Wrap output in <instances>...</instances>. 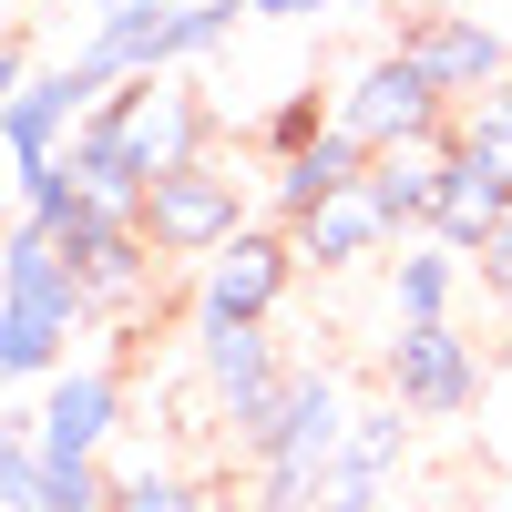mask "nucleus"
Listing matches in <instances>:
<instances>
[{"label":"nucleus","mask_w":512,"mask_h":512,"mask_svg":"<svg viewBox=\"0 0 512 512\" xmlns=\"http://www.w3.org/2000/svg\"><path fill=\"white\" fill-rule=\"evenodd\" d=\"M82 328H93V297H82L62 236L11 216V246H0V369H11V390H41L52 369H72Z\"/></svg>","instance_id":"nucleus-1"},{"label":"nucleus","mask_w":512,"mask_h":512,"mask_svg":"<svg viewBox=\"0 0 512 512\" xmlns=\"http://www.w3.org/2000/svg\"><path fill=\"white\" fill-rule=\"evenodd\" d=\"M328 123H338V134H359L369 154H390V144H451L461 103L390 41V52H369V62H349V72L328 82Z\"/></svg>","instance_id":"nucleus-2"},{"label":"nucleus","mask_w":512,"mask_h":512,"mask_svg":"<svg viewBox=\"0 0 512 512\" xmlns=\"http://www.w3.org/2000/svg\"><path fill=\"white\" fill-rule=\"evenodd\" d=\"M246 226H256V195H246V175L226 154H195L175 175H154V195H144V236H154L164 267H205V256L236 246Z\"/></svg>","instance_id":"nucleus-3"},{"label":"nucleus","mask_w":512,"mask_h":512,"mask_svg":"<svg viewBox=\"0 0 512 512\" xmlns=\"http://www.w3.org/2000/svg\"><path fill=\"white\" fill-rule=\"evenodd\" d=\"M297 277H308V267H297V236H287V226H246L236 246H216V256L195 267L185 318H195V328H267V318L287 308Z\"/></svg>","instance_id":"nucleus-4"},{"label":"nucleus","mask_w":512,"mask_h":512,"mask_svg":"<svg viewBox=\"0 0 512 512\" xmlns=\"http://www.w3.org/2000/svg\"><path fill=\"white\" fill-rule=\"evenodd\" d=\"M103 93H113V82L82 62V52H62V62H41L31 82H11V93H0V154H11V175L62 164V144L103 113Z\"/></svg>","instance_id":"nucleus-5"},{"label":"nucleus","mask_w":512,"mask_h":512,"mask_svg":"<svg viewBox=\"0 0 512 512\" xmlns=\"http://www.w3.org/2000/svg\"><path fill=\"white\" fill-rule=\"evenodd\" d=\"M379 390H390L410 420H461L482 400V349L451 318H420V328L390 318V338H379Z\"/></svg>","instance_id":"nucleus-6"},{"label":"nucleus","mask_w":512,"mask_h":512,"mask_svg":"<svg viewBox=\"0 0 512 512\" xmlns=\"http://www.w3.org/2000/svg\"><path fill=\"white\" fill-rule=\"evenodd\" d=\"M103 123H113L123 144H134V164H144V175H175V164L216 154V103H205L185 72L113 82V93H103Z\"/></svg>","instance_id":"nucleus-7"},{"label":"nucleus","mask_w":512,"mask_h":512,"mask_svg":"<svg viewBox=\"0 0 512 512\" xmlns=\"http://www.w3.org/2000/svg\"><path fill=\"white\" fill-rule=\"evenodd\" d=\"M195 379H205V400H216V420L256 451L267 420H277V400H287V379H297V359L267 328H195Z\"/></svg>","instance_id":"nucleus-8"},{"label":"nucleus","mask_w":512,"mask_h":512,"mask_svg":"<svg viewBox=\"0 0 512 512\" xmlns=\"http://www.w3.org/2000/svg\"><path fill=\"white\" fill-rule=\"evenodd\" d=\"M349 420H359L349 379H338L328 359H297L287 400H277V420H267V441H256L246 461H308V472H328V461L349 451Z\"/></svg>","instance_id":"nucleus-9"},{"label":"nucleus","mask_w":512,"mask_h":512,"mask_svg":"<svg viewBox=\"0 0 512 512\" xmlns=\"http://www.w3.org/2000/svg\"><path fill=\"white\" fill-rule=\"evenodd\" d=\"M400 52L431 72L451 103H472V93H492V82H512V41H502L482 11H410V21H400Z\"/></svg>","instance_id":"nucleus-10"},{"label":"nucleus","mask_w":512,"mask_h":512,"mask_svg":"<svg viewBox=\"0 0 512 512\" xmlns=\"http://www.w3.org/2000/svg\"><path fill=\"white\" fill-rule=\"evenodd\" d=\"M21 420L41 431V451H113V431H123V369H103V359H72V369H52L41 379V400H21Z\"/></svg>","instance_id":"nucleus-11"},{"label":"nucleus","mask_w":512,"mask_h":512,"mask_svg":"<svg viewBox=\"0 0 512 512\" xmlns=\"http://www.w3.org/2000/svg\"><path fill=\"white\" fill-rule=\"evenodd\" d=\"M410 431H420V420H410L400 400H369V410L349 420V451H338L328 482H318V512H390L400 461H410Z\"/></svg>","instance_id":"nucleus-12"},{"label":"nucleus","mask_w":512,"mask_h":512,"mask_svg":"<svg viewBox=\"0 0 512 512\" xmlns=\"http://www.w3.org/2000/svg\"><path fill=\"white\" fill-rule=\"evenodd\" d=\"M287 236H297V267H308V277H349V267H369V256L390 246L400 226L379 216V195H369V175H359L349 195H328L318 216H297Z\"/></svg>","instance_id":"nucleus-13"},{"label":"nucleus","mask_w":512,"mask_h":512,"mask_svg":"<svg viewBox=\"0 0 512 512\" xmlns=\"http://www.w3.org/2000/svg\"><path fill=\"white\" fill-rule=\"evenodd\" d=\"M359 175H369V144L328 123L318 144H297V154H277V164H267V216H277V226H297V216H318L328 195H349Z\"/></svg>","instance_id":"nucleus-14"},{"label":"nucleus","mask_w":512,"mask_h":512,"mask_svg":"<svg viewBox=\"0 0 512 512\" xmlns=\"http://www.w3.org/2000/svg\"><path fill=\"white\" fill-rule=\"evenodd\" d=\"M502 216H512V185L482 175V164L451 144V164H441V205H431V236H441L451 256H482V246L502 236Z\"/></svg>","instance_id":"nucleus-15"},{"label":"nucleus","mask_w":512,"mask_h":512,"mask_svg":"<svg viewBox=\"0 0 512 512\" xmlns=\"http://www.w3.org/2000/svg\"><path fill=\"white\" fill-rule=\"evenodd\" d=\"M441 164H451V144H390V154H369V195H379V216H390L400 236H431Z\"/></svg>","instance_id":"nucleus-16"},{"label":"nucleus","mask_w":512,"mask_h":512,"mask_svg":"<svg viewBox=\"0 0 512 512\" xmlns=\"http://www.w3.org/2000/svg\"><path fill=\"white\" fill-rule=\"evenodd\" d=\"M461 267H472V256H451L441 236L400 246V256H390V318H400V328H420V318H451V297H461Z\"/></svg>","instance_id":"nucleus-17"},{"label":"nucleus","mask_w":512,"mask_h":512,"mask_svg":"<svg viewBox=\"0 0 512 512\" xmlns=\"http://www.w3.org/2000/svg\"><path fill=\"white\" fill-rule=\"evenodd\" d=\"M113 512H226V502H205V482H185L175 461H123L113 472Z\"/></svg>","instance_id":"nucleus-18"},{"label":"nucleus","mask_w":512,"mask_h":512,"mask_svg":"<svg viewBox=\"0 0 512 512\" xmlns=\"http://www.w3.org/2000/svg\"><path fill=\"white\" fill-rule=\"evenodd\" d=\"M451 144L472 154L482 175H502V185H512V82H492V93H472V103H461Z\"/></svg>","instance_id":"nucleus-19"},{"label":"nucleus","mask_w":512,"mask_h":512,"mask_svg":"<svg viewBox=\"0 0 512 512\" xmlns=\"http://www.w3.org/2000/svg\"><path fill=\"white\" fill-rule=\"evenodd\" d=\"M41 512H113V472L93 451H52L41 461Z\"/></svg>","instance_id":"nucleus-20"},{"label":"nucleus","mask_w":512,"mask_h":512,"mask_svg":"<svg viewBox=\"0 0 512 512\" xmlns=\"http://www.w3.org/2000/svg\"><path fill=\"white\" fill-rule=\"evenodd\" d=\"M41 461H52L41 431L11 410V420H0V512H41Z\"/></svg>","instance_id":"nucleus-21"},{"label":"nucleus","mask_w":512,"mask_h":512,"mask_svg":"<svg viewBox=\"0 0 512 512\" xmlns=\"http://www.w3.org/2000/svg\"><path fill=\"white\" fill-rule=\"evenodd\" d=\"M256 134H267V154H297V144H318V134H328V93H287L267 123H256Z\"/></svg>","instance_id":"nucleus-22"},{"label":"nucleus","mask_w":512,"mask_h":512,"mask_svg":"<svg viewBox=\"0 0 512 512\" xmlns=\"http://www.w3.org/2000/svg\"><path fill=\"white\" fill-rule=\"evenodd\" d=\"M185 0H82V31H123V21H164Z\"/></svg>","instance_id":"nucleus-23"},{"label":"nucleus","mask_w":512,"mask_h":512,"mask_svg":"<svg viewBox=\"0 0 512 512\" xmlns=\"http://www.w3.org/2000/svg\"><path fill=\"white\" fill-rule=\"evenodd\" d=\"M472 277H482V297H502V308H512V216H502V236L472 256Z\"/></svg>","instance_id":"nucleus-24"},{"label":"nucleus","mask_w":512,"mask_h":512,"mask_svg":"<svg viewBox=\"0 0 512 512\" xmlns=\"http://www.w3.org/2000/svg\"><path fill=\"white\" fill-rule=\"evenodd\" d=\"M246 21H308V11H328V0H236Z\"/></svg>","instance_id":"nucleus-25"},{"label":"nucleus","mask_w":512,"mask_h":512,"mask_svg":"<svg viewBox=\"0 0 512 512\" xmlns=\"http://www.w3.org/2000/svg\"><path fill=\"white\" fill-rule=\"evenodd\" d=\"M328 11H390V0H328Z\"/></svg>","instance_id":"nucleus-26"},{"label":"nucleus","mask_w":512,"mask_h":512,"mask_svg":"<svg viewBox=\"0 0 512 512\" xmlns=\"http://www.w3.org/2000/svg\"><path fill=\"white\" fill-rule=\"evenodd\" d=\"M420 11H441V0H420Z\"/></svg>","instance_id":"nucleus-27"}]
</instances>
